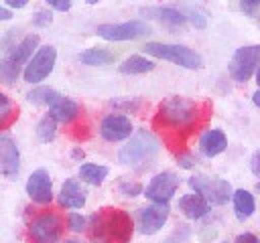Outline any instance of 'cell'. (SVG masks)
Instances as JSON below:
<instances>
[{
    "instance_id": "cell-1",
    "label": "cell",
    "mask_w": 260,
    "mask_h": 243,
    "mask_svg": "<svg viewBox=\"0 0 260 243\" xmlns=\"http://www.w3.org/2000/svg\"><path fill=\"white\" fill-rule=\"evenodd\" d=\"M209 111H211L209 103H197L189 97L173 95L160 101L152 117V128L160 134L169 150L181 156L187 152L189 138L201 126L207 124Z\"/></svg>"
},
{
    "instance_id": "cell-2",
    "label": "cell",
    "mask_w": 260,
    "mask_h": 243,
    "mask_svg": "<svg viewBox=\"0 0 260 243\" xmlns=\"http://www.w3.org/2000/svg\"><path fill=\"white\" fill-rule=\"evenodd\" d=\"M134 231L130 215L116 207H102L89 219L87 235L93 243H128Z\"/></svg>"
},
{
    "instance_id": "cell-3",
    "label": "cell",
    "mask_w": 260,
    "mask_h": 243,
    "mask_svg": "<svg viewBox=\"0 0 260 243\" xmlns=\"http://www.w3.org/2000/svg\"><path fill=\"white\" fill-rule=\"evenodd\" d=\"M158 154V142L156 138L146 132V130H138L128 142L126 146H122V150L118 152V160L124 166H144L150 164Z\"/></svg>"
},
{
    "instance_id": "cell-4",
    "label": "cell",
    "mask_w": 260,
    "mask_h": 243,
    "mask_svg": "<svg viewBox=\"0 0 260 243\" xmlns=\"http://www.w3.org/2000/svg\"><path fill=\"white\" fill-rule=\"evenodd\" d=\"M63 233V219L55 211H39L28 217L26 239L28 243H59Z\"/></svg>"
},
{
    "instance_id": "cell-5",
    "label": "cell",
    "mask_w": 260,
    "mask_h": 243,
    "mask_svg": "<svg viewBox=\"0 0 260 243\" xmlns=\"http://www.w3.org/2000/svg\"><path fill=\"white\" fill-rule=\"evenodd\" d=\"M37 47H39V36L28 34L4 59H0V81L6 83V85H12L18 79V75H20L24 63L28 61V57H32Z\"/></svg>"
},
{
    "instance_id": "cell-6",
    "label": "cell",
    "mask_w": 260,
    "mask_h": 243,
    "mask_svg": "<svg viewBox=\"0 0 260 243\" xmlns=\"http://www.w3.org/2000/svg\"><path fill=\"white\" fill-rule=\"evenodd\" d=\"M144 53L156 57V59H165L171 61L179 67L185 69H199L201 67V57L199 53H195L193 49L185 47V45H165V43H146L142 47Z\"/></svg>"
},
{
    "instance_id": "cell-7",
    "label": "cell",
    "mask_w": 260,
    "mask_h": 243,
    "mask_svg": "<svg viewBox=\"0 0 260 243\" xmlns=\"http://www.w3.org/2000/svg\"><path fill=\"white\" fill-rule=\"evenodd\" d=\"M258 67H260V45L240 47L230 59V75L238 83L248 81Z\"/></svg>"
},
{
    "instance_id": "cell-8",
    "label": "cell",
    "mask_w": 260,
    "mask_h": 243,
    "mask_svg": "<svg viewBox=\"0 0 260 243\" xmlns=\"http://www.w3.org/2000/svg\"><path fill=\"white\" fill-rule=\"evenodd\" d=\"M189 186L201 194L211 205H225L232 198V186L228 180L221 178H209V176H193L189 178Z\"/></svg>"
},
{
    "instance_id": "cell-9",
    "label": "cell",
    "mask_w": 260,
    "mask_h": 243,
    "mask_svg": "<svg viewBox=\"0 0 260 243\" xmlns=\"http://www.w3.org/2000/svg\"><path fill=\"white\" fill-rule=\"evenodd\" d=\"M57 61V49L53 45H43L37 49V53L30 57L24 69V81L28 83H41L55 67Z\"/></svg>"
},
{
    "instance_id": "cell-10",
    "label": "cell",
    "mask_w": 260,
    "mask_h": 243,
    "mask_svg": "<svg viewBox=\"0 0 260 243\" xmlns=\"http://www.w3.org/2000/svg\"><path fill=\"white\" fill-rule=\"evenodd\" d=\"M177 188H179V176L175 172L165 170V172H158L154 178H150V182L144 188V196L152 202L167 205L177 192Z\"/></svg>"
},
{
    "instance_id": "cell-11",
    "label": "cell",
    "mask_w": 260,
    "mask_h": 243,
    "mask_svg": "<svg viewBox=\"0 0 260 243\" xmlns=\"http://www.w3.org/2000/svg\"><path fill=\"white\" fill-rule=\"evenodd\" d=\"M150 32V26L142 20H130L122 24H100L98 34L106 40H134L140 36H146Z\"/></svg>"
},
{
    "instance_id": "cell-12",
    "label": "cell",
    "mask_w": 260,
    "mask_h": 243,
    "mask_svg": "<svg viewBox=\"0 0 260 243\" xmlns=\"http://www.w3.org/2000/svg\"><path fill=\"white\" fill-rule=\"evenodd\" d=\"M26 194L30 196V200H35L39 205H49L53 200V182H51V176L45 168H37L28 176Z\"/></svg>"
},
{
    "instance_id": "cell-13",
    "label": "cell",
    "mask_w": 260,
    "mask_h": 243,
    "mask_svg": "<svg viewBox=\"0 0 260 243\" xmlns=\"http://www.w3.org/2000/svg\"><path fill=\"white\" fill-rule=\"evenodd\" d=\"M167 219H169V205L152 202V205L140 209V213H138V229L144 235H152V233L160 231V227L167 223Z\"/></svg>"
},
{
    "instance_id": "cell-14",
    "label": "cell",
    "mask_w": 260,
    "mask_h": 243,
    "mask_svg": "<svg viewBox=\"0 0 260 243\" xmlns=\"http://www.w3.org/2000/svg\"><path fill=\"white\" fill-rule=\"evenodd\" d=\"M100 134L108 142H122L132 134V122L122 113H110L102 119Z\"/></svg>"
},
{
    "instance_id": "cell-15",
    "label": "cell",
    "mask_w": 260,
    "mask_h": 243,
    "mask_svg": "<svg viewBox=\"0 0 260 243\" xmlns=\"http://www.w3.org/2000/svg\"><path fill=\"white\" fill-rule=\"evenodd\" d=\"M87 200V192L77 178H67L59 190V205L63 209H81Z\"/></svg>"
},
{
    "instance_id": "cell-16",
    "label": "cell",
    "mask_w": 260,
    "mask_h": 243,
    "mask_svg": "<svg viewBox=\"0 0 260 243\" xmlns=\"http://www.w3.org/2000/svg\"><path fill=\"white\" fill-rule=\"evenodd\" d=\"M20 166V156L14 140L0 136V174L2 176H16Z\"/></svg>"
},
{
    "instance_id": "cell-17",
    "label": "cell",
    "mask_w": 260,
    "mask_h": 243,
    "mask_svg": "<svg viewBox=\"0 0 260 243\" xmlns=\"http://www.w3.org/2000/svg\"><path fill=\"white\" fill-rule=\"evenodd\" d=\"M49 115L55 119V122H61V124H69V122H75L79 117V105L65 97V95H59L51 105H49Z\"/></svg>"
},
{
    "instance_id": "cell-18",
    "label": "cell",
    "mask_w": 260,
    "mask_h": 243,
    "mask_svg": "<svg viewBox=\"0 0 260 243\" xmlns=\"http://www.w3.org/2000/svg\"><path fill=\"white\" fill-rule=\"evenodd\" d=\"M179 211L187 219H201L209 213V202L201 194L191 192V194H185L179 198Z\"/></svg>"
},
{
    "instance_id": "cell-19",
    "label": "cell",
    "mask_w": 260,
    "mask_h": 243,
    "mask_svg": "<svg viewBox=\"0 0 260 243\" xmlns=\"http://www.w3.org/2000/svg\"><path fill=\"white\" fill-rule=\"evenodd\" d=\"M225 148H228V138L221 130H209L199 140V150L207 158H213V156L221 154Z\"/></svg>"
},
{
    "instance_id": "cell-20",
    "label": "cell",
    "mask_w": 260,
    "mask_h": 243,
    "mask_svg": "<svg viewBox=\"0 0 260 243\" xmlns=\"http://www.w3.org/2000/svg\"><path fill=\"white\" fill-rule=\"evenodd\" d=\"M140 12L142 14H148V18H154V20H158L165 26H181L187 20V16H183L179 10L165 8V6H160V8H142Z\"/></svg>"
},
{
    "instance_id": "cell-21",
    "label": "cell",
    "mask_w": 260,
    "mask_h": 243,
    "mask_svg": "<svg viewBox=\"0 0 260 243\" xmlns=\"http://www.w3.org/2000/svg\"><path fill=\"white\" fill-rule=\"evenodd\" d=\"M232 198H234L236 217H238L240 221H246L248 217L254 215V211H256V200H254L252 192H248V190H244V188H238V190L232 194Z\"/></svg>"
},
{
    "instance_id": "cell-22",
    "label": "cell",
    "mask_w": 260,
    "mask_h": 243,
    "mask_svg": "<svg viewBox=\"0 0 260 243\" xmlns=\"http://www.w3.org/2000/svg\"><path fill=\"white\" fill-rule=\"evenodd\" d=\"M152 69H154V63L142 55H132L120 65V73H124V75H140V73H148Z\"/></svg>"
},
{
    "instance_id": "cell-23",
    "label": "cell",
    "mask_w": 260,
    "mask_h": 243,
    "mask_svg": "<svg viewBox=\"0 0 260 243\" xmlns=\"http://www.w3.org/2000/svg\"><path fill=\"white\" fill-rule=\"evenodd\" d=\"M108 172H110L108 166L87 162V164H81V168H79V178H81L83 182L91 184V186H100V184L106 180Z\"/></svg>"
},
{
    "instance_id": "cell-24",
    "label": "cell",
    "mask_w": 260,
    "mask_h": 243,
    "mask_svg": "<svg viewBox=\"0 0 260 243\" xmlns=\"http://www.w3.org/2000/svg\"><path fill=\"white\" fill-rule=\"evenodd\" d=\"M18 117V105L6 95L0 91V132L2 130H8Z\"/></svg>"
},
{
    "instance_id": "cell-25",
    "label": "cell",
    "mask_w": 260,
    "mask_h": 243,
    "mask_svg": "<svg viewBox=\"0 0 260 243\" xmlns=\"http://www.w3.org/2000/svg\"><path fill=\"white\" fill-rule=\"evenodd\" d=\"M57 97H59V93H57L53 87H45V85H39V87L30 89V91L26 93V99H28L32 105H51Z\"/></svg>"
},
{
    "instance_id": "cell-26",
    "label": "cell",
    "mask_w": 260,
    "mask_h": 243,
    "mask_svg": "<svg viewBox=\"0 0 260 243\" xmlns=\"http://www.w3.org/2000/svg\"><path fill=\"white\" fill-rule=\"evenodd\" d=\"M79 61H81L83 65H93V67H98V65H108V63H112V61H114V55L108 53L106 49H87V51H83V53L79 55Z\"/></svg>"
},
{
    "instance_id": "cell-27",
    "label": "cell",
    "mask_w": 260,
    "mask_h": 243,
    "mask_svg": "<svg viewBox=\"0 0 260 243\" xmlns=\"http://www.w3.org/2000/svg\"><path fill=\"white\" fill-rule=\"evenodd\" d=\"M55 134H57V122H55L51 115H45V117L37 124V138L47 144V142H53Z\"/></svg>"
},
{
    "instance_id": "cell-28",
    "label": "cell",
    "mask_w": 260,
    "mask_h": 243,
    "mask_svg": "<svg viewBox=\"0 0 260 243\" xmlns=\"http://www.w3.org/2000/svg\"><path fill=\"white\" fill-rule=\"evenodd\" d=\"M67 227H69L71 231H75V233H81V231H85L87 221H85V217L79 215V213H69V215H67Z\"/></svg>"
},
{
    "instance_id": "cell-29",
    "label": "cell",
    "mask_w": 260,
    "mask_h": 243,
    "mask_svg": "<svg viewBox=\"0 0 260 243\" xmlns=\"http://www.w3.org/2000/svg\"><path fill=\"white\" fill-rule=\"evenodd\" d=\"M51 20H53V14H51L49 10H37V12L32 14V24H35V26H39V28L49 26V24H51Z\"/></svg>"
},
{
    "instance_id": "cell-30",
    "label": "cell",
    "mask_w": 260,
    "mask_h": 243,
    "mask_svg": "<svg viewBox=\"0 0 260 243\" xmlns=\"http://www.w3.org/2000/svg\"><path fill=\"white\" fill-rule=\"evenodd\" d=\"M69 134H71L75 140H79V142H81V140H87V138H89V126H87L85 122L77 124V119H75V128H73Z\"/></svg>"
},
{
    "instance_id": "cell-31",
    "label": "cell",
    "mask_w": 260,
    "mask_h": 243,
    "mask_svg": "<svg viewBox=\"0 0 260 243\" xmlns=\"http://www.w3.org/2000/svg\"><path fill=\"white\" fill-rule=\"evenodd\" d=\"M126 196H136V194H140L142 192V186L138 184V182H120V186H118Z\"/></svg>"
},
{
    "instance_id": "cell-32",
    "label": "cell",
    "mask_w": 260,
    "mask_h": 243,
    "mask_svg": "<svg viewBox=\"0 0 260 243\" xmlns=\"http://www.w3.org/2000/svg\"><path fill=\"white\" fill-rule=\"evenodd\" d=\"M240 8H242L244 14L254 16L258 12V8H260V0H240Z\"/></svg>"
},
{
    "instance_id": "cell-33",
    "label": "cell",
    "mask_w": 260,
    "mask_h": 243,
    "mask_svg": "<svg viewBox=\"0 0 260 243\" xmlns=\"http://www.w3.org/2000/svg\"><path fill=\"white\" fill-rule=\"evenodd\" d=\"M51 8H55V10H59V12H67L69 8H71V2L73 0H45Z\"/></svg>"
},
{
    "instance_id": "cell-34",
    "label": "cell",
    "mask_w": 260,
    "mask_h": 243,
    "mask_svg": "<svg viewBox=\"0 0 260 243\" xmlns=\"http://www.w3.org/2000/svg\"><path fill=\"white\" fill-rule=\"evenodd\" d=\"M250 170H252L256 176H260V150H256V152L252 154V158H250Z\"/></svg>"
},
{
    "instance_id": "cell-35",
    "label": "cell",
    "mask_w": 260,
    "mask_h": 243,
    "mask_svg": "<svg viewBox=\"0 0 260 243\" xmlns=\"http://www.w3.org/2000/svg\"><path fill=\"white\" fill-rule=\"evenodd\" d=\"M234 243H260V239H258L254 233H242V235L236 237Z\"/></svg>"
},
{
    "instance_id": "cell-36",
    "label": "cell",
    "mask_w": 260,
    "mask_h": 243,
    "mask_svg": "<svg viewBox=\"0 0 260 243\" xmlns=\"http://www.w3.org/2000/svg\"><path fill=\"white\" fill-rule=\"evenodd\" d=\"M4 2H6L10 8H24L28 0H4Z\"/></svg>"
},
{
    "instance_id": "cell-37",
    "label": "cell",
    "mask_w": 260,
    "mask_h": 243,
    "mask_svg": "<svg viewBox=\"0 0 260 243\" xmlns=\"http://www.w3.org/2000/svg\"><path fill=\"white\" fill-rule=\"evenodd\" d=\"M10 18H12V12L8 8H2L0 6V20H10Z\"/></svg>"
},
{
    "instance_id": "cell-38",
    "label": "cell",
    "mask_w": 260,
    "mask_h": 243,
    "mask_svg": "<svg viewBox=\"0 0 260 243\" xmlns=\"http://www.w3.org/2000/svg\"><path fill=\"white\" fill-rule=\"evenodd\" d=\"M252 101H254V103H256V105L260 107V89H258V91H256V93L252 95Z\"/></svg>"
},
{
    "instance_id": "cell-39",
    "label": "cell",
    "mask_w": 260,
    "mask_h": 243,
    "mask_svg": "<svg viewBox=\"0 0 260 243\" xmlns=\"http://www.w3.org/2000/svg\"><path fill=\"white\" fill-rule=\"evenodd\" d=\"M71 156H73V158H83V152H81L79 148H75V150L71 152Z\"/></svg>"
},
{
    "instance_id": "cell-40",
    "label": "cell",
    "mask_w": 260,
    "mask_h": 243,
    "mask_svg": "<svg viewBox=\"0 0 260 243\" xmlns=\"http://www.w3.org/2000/svg\"><path fill=\"white\" fill-rule=\"evenodd\" d=\"M256 83H258V89H260V67L256 69Z\"/></svg>"
},
{
    "instance_id": "cell-41",
    "label": "cell",
    "mask_w": 260,
    "mask_h": 243,
    "mask_svg": "<svg viewBox=\"0 0 260 243\" xmlns=\"http://www.w3.org/2000/svg\"><path fill=\"white\" fill-rule=\"evenodd\" d=\"M85 2H87V4H98L100 0H85Z\"/></svg>"
},
{
    "instance_id": "cell-42",
    "label": "cell",
    "mask_w": 260,
    "mask_h": 243,
    "mask_svg": "<svg viewBox=\"0 0 260 243\" xmlns=\"http://www.w3.org/2000/svg\"><path fill=\"white\" fill-rule=\"evenodd\" d=\"M65 243H81V241H75V239H69V241H65Z\"/></svg>"
}]
</instances>
